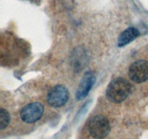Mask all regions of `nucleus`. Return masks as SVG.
I'll return each instance as SVG.
<instances>
[{
  "label": "nucleus",
  "mask_w": 148,
  "mask_h": 139,
  "mask_svg": "<svg viewBox=\"0 0 148 139\" xmlns=\"http://www.w3.org/2000/svg\"><path fill=\"white\" fill-rule=\"evenodd\" d=\"M140 36V31L134 27L126 29L121 33L118 39V46L123 47L135 40Z\"/></svg>",
  "instance_id": "nucleus-7"
},
{
  "label": "nucleus",
  "mask_w": 148,
  "mask_h": 139,
  "mask_svg": "<svg viewBox=\"0 0 148 139\" xmlns=\"http://www.w3.org/2000/svg\"><path fill=\"white\" fill-rule=\"evenodd\" d=\"M44 112V107L41 103L33 102L27 104L22 109L20 117L26 123H33L40 120Z\"/></svg>",
  "instance_id": "nucleus-4"
},
{
  "label": "nucleus",
  "mask_w": 148,
  "mask_h": 139,
  "mask_svg": "<svg viewBox=\"0 0 148 139\" xmlns=\"http://www.w3.org/2000/svg\"><path fill=\"white\" fill-rule=\"evenodd\" d=\"M90 134L96 139L106 137L111 130L109 121L103 115H95L91 118L88 125Z\"/></svg>",
  "instance_id": "nucleus-2"
},
{
  "label": "nucleus",
  "mask_w": 148,
  "mask_h": 139,
  "mask_svg": "<svg viewBox=\"0 0 148 139\" xmlns=\"http://www.w3.org/2000/svg\"><path fill=\"white\" fill-rule=\"evenodd\" d=\"M96 78L92 72H87L81 79L76 94V98L79 101L88 96V93L95 84Z\"/></svg>",
  "instance_id": "nucleus-6"
},
{
  "label": "nucleus",
  "mask_w": 148,
  "mask_h": 139,
  "mask_svg": "<svg viewBox=\"0 0 148 139\" xmlns=\"http://www.w3.org/2000/svg\"><path fill=\"white\" fill-rule=\"evenodd\" d=\"M132 85L123 78H116L108 84L106 90V96L111 102L119 104L124 101L130 95Z\"/></svg>",
  "instance_id": "nucleus-1"
},
{
  "label": "nucleus",
  "mask_w": 148,
  "mask_h": 139,
  "mask_svg": "<svg viewBox=\"0 0 148 139\" xmlns=\"http://www.w3.org/2000/svg\"><path fill=\"white\" fill-rule=\"evenodd\" d=\"M69 93L62 85H55L48 93L47 102L51 107L58 108L64 105L69 99Z\"/></svg>",
  "instance_id": "nucleus-3"
},
{
  "label": "nucleus",
  "mask_w": 148,
  "mask_h": 139,
  "mask_svg": "<svg viewBox=\"0 0 148 139\" xmlns=\"http://www.w3.org/2000/svg\"><path fill=\"white\" fill-rule=\"evenodd\" d=\"M129 76L134 83H141L148 80V61L137 60L129 68Z\"/></svg>",
  "instance_id": "nucleus-5"
},
{
  "label": "nucleus",
  "mask_w": 148,
  "mask_h": 139,
  "mask_svg": "<svg viewBox=\"0 0 148 139\" xmlns=\"http://www.w3.org/2000/svg\"><path fill=\"white\" fill-rule=\"evenodd\" d=\"M10 122V115L5 109H0V128H6Z\"/></svg>",
  "instance_id": "nucleus-8"
}]
</instances>
